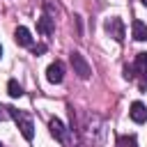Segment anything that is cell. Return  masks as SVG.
Listing matches in <instances>:
<instances>
[{
  "mask_svg": "<svg viewBox=\"0 0 147 147\" xmlns=\"http://www.w3.org/2000/svg\"><path fill=\"white\" fill-rule=\"evenodd\" d=\"M9 115H11V119L18 124L23 138H25V140H32V138H34V124H32L30 113H25V110H16V108H9Z\"/></svg>",
  "mask_w": 147,
  "mask_h": 147,
  "instance_id": "1",
  "label": "cell"
},
{
  "mask_svg": "<svg viewBox=\"0 0 147 147\" xmlns=\"http://www.w3.org/2000/svg\"><path fill=\"white\" fill-rule=\"evenodd\" d=\"M71 67H74V74H78V78H83V80H87L90 76H92V67L87 64V60L80 55V53H71Z\"/></svg>",
  "mask_w": 147,
  "mask_h": 147,
  "instance_id": "2",
  "label": "cell"
},
{
  "mask_svg": "<svg viewBox=\"0 0 147 147\" xmlns=\"http://www.w3.org/2000/svg\"><path fill=\"white\" fill-rule=\"evenodd\" d=\"M106 32H108L115 41H122V39H124V23H122L117 16H113V18L106 21Z\"/></svg>",
  "mask_w": 147,
  "mask_h": 147,
  "instance_id": "3",
  "label": "cell"
},
{
  "mask_svg": "<svg viewBox=\"0 0 147 147\" xmlns=\"http://www.w3.org/2000/svg\"><path fill=\"white\" fill-rule=\"evenodd\" d=\"M46 78H48V83H53V85L62 83V78H64V64H62L60 60L51 62L48 69H46Z\"/></svg>",
  "mask_w": 147,
  "mask_h": 147,
  "instance_id": "4",
  "label": "cell"
},
{
  "mask_svg": "<svg viewBox=\"0 0 147 147\" xmlns=\"http://www.w3.org/2000/svg\"><path fill=\"white\" fill-rule=\"evenodd\" d=\"M129 115H131V119H133L136 124H142V122H147V106L140 103V101H133Z\"/></svg>",
  "mask_w": 147,
  "mask_h": 147,
  "instance_id": "5",
  "label": "cell"
},
{
  "mask_svg": "<svg viewBox=\"0 0 147 147\" xmlns=\"http://www.w3.org/2000/svg\"><path fill=\"white\" fill-rule=\"evenodd\" d=\"M131 34H133L136 41H147V25L136 18V21L131 23Z\"/></svg>",
  "mask_w": 147,
  "mask_h": 147,
  "instance_id": "6",
  "label": "cell"
},
{
  "mask_svg": "<svg viewBox=\"0 0 147 147\" xmlns=\"http://www.w3.org/2000/svg\"><path fill=\"white\" fill-rule=\"evenodd\" d=\"M48 129H51V133H53V138H55V140L64 142V124H62L57 117H53V119L48 122Z\"/></svg>",
  "mask_w": 147,
  "mask_h": 147,
  "instance_id": "7",
  "label": "cell"
},
{
  "mask_svg": "<svg viewBox=\"0 0 147 147\" xmlns=\"http://www.w3.org/2000/svg\"><path fill=\"white\" fill-rule=\"evenodd\" d=\"M37 30H39L41 34H53V30H55V21H53L51 16H41V18L37 21Z\"/></svg>",
  "mask_w": 147,
  "mask_h": 147,
  "instance_id": "8",
  "label": "cell"
},
{
  "mask_svg": "<svg viewBox=\"0 0 147 147\" xmlns=\"http://www.w3.org/2000/svg\"><path fill=\"white\" fill-rule=\"evenodd\" d=\"M14 39H16V44H21V46H30L32 44V34H30V30L28 28H16V32H14Z\"/></svg>",
  "mask_w": 147,
  "mask_h": 147,
  "instance_id": "9",
  "label": "cell"
},
{
  "mask_svg": "<svg viewBox=\"0 0 147 147\" xmlns=\"http://www.w3.org/2000/svg\"><path fill=\"white\" fill-rule=\"evenodd\" d=\"M136 69L140 71L142 85H145V83H147V53H138V57H136Z\"/></svg>",
  "mask_w": 147,
  "mask_h": 147,
  "instance_id": "10",
  "label": "cell"
},
{
  "mask_svg": "<svg viewBox=\"0 0 147 147\" xmlns=\"http://www.w3.org/2000/svg\"><path fill=\"white\" fill-rule=\"evenodd\" d=\"M7 92H9V96H14V99L23 96V87H21L16 80H9V83H7Z\"/></svg>",
  "mask_w": 147,
  "mask_h": 147,
  "instance_id": "11",
  "label": "cell"
},
{
  "mask_svg": "<svg viewBox=\"0 0 147 147\" xmlns=\"http://www.w3.org/2000/svg\"><path fill=\"white\" fill-rule=\"evenodd\" d=\"M117 147H138V140H136V136H119Z\"/></svg>",
  "mask_w": 147,
  "mask_h": 147,
  "instance_id": "12",
  "label": "cell"
},
{
  "mask_svg": "<svg viewBox=\"0 0 147 147\" xmlns=\"http://www.w3.org/2000/svg\"><path fill=\"white\" fill-rule=\"evenodd\" d=\"M11 115H9V106H2L0 103V122H5V119H9Z\"/></svg>",
  "mask_w": 147,
  "mask_h": 147,
  "instance_id": "13",
  "label": "cell"
},
{
  "mask_svg": "<svg viewBox=\"0 0 147 147\" xmlns=\"http://www.w3.org/2000/svg\"><path fill=\"white\" fill-rule=\"evenodd\" d=\"M140 2H142V5H145V7H147V0H140Z\"/></svg>",
  "mask_w": 147,
  "mask_h": 147,
  "instance_id": "14",
  "label": "cell"
},
{
  "mask_svg": "<svg viewBox=\"0 0 147 147\" xmlns=\"http://www.w3.org/2000/svg\"><path fill=\"white\" fill-rule=\"evenodd\" d=\"M0 57H2V46H0Z\"/></svg>",
  "mask_w": 147,
  "mask_h": 147,
  "instance_id": "15",
  "label": "cell"
},
{
  "mask_svg": "<svg viewBox=\"0 0 147 147\" xmlns=\"http://www.w3.org/2000/svg\"><path fill=\"white\" fill-rule=\"evenodd\" d=\"M0 147H2V142H0Z\"/></svg>",
  "mask_w": 147,
  "mask_h": 147,
  "instance_id": "16",
  "label": "cell"
}]
</instances>
